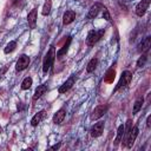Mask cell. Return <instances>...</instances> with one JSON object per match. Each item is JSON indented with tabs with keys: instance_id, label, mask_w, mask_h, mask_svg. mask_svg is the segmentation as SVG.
<instances>
[{
	"instance_id": "6da1fadb",
	"label": "cell",
	"mask_w": 151,
	"mask_h": 151,
	"mask_svg": "<svg viewBox=\"0 0 151 151\" xmlns=\"http://www.w3.org/2000/svg\"><path fill=\"white\" fill-rule=\"evenodd\" d=\"M104 33H105V29L104 28H101L99 31H94V29L90 31L88 34H87V38H86V44L88 46H93L97 41L100 40V38L104 35Z\"/></svg>"
},
{
	"instance_id": "f546056e",
	"label": "cell",
	"mask_w": 151,
	"mask_h": 151,
	"mask_svg": "<svg viewBox=\"0 0 151 151\" xmlns=\"http://www.w3.org/2000/svg\"><path fill=\"white\" fill-rule=\"evenodd\" d=\"M0 132H1V127H0Z\"/></svg>"
},
{
	"instance_id": "2e32d148",
	"label": "cell",
	"mask_w": 151,
	"mask_h": 151,
	"mask_svg": "<svg viewBox=\"0 0 151 151\" xmlns=\"http://www.w3.org/2000/svg\"><path fill=\"white\" fill-rule=\"evenodd\" d=\"M71 41H72V38H71V37H67V39H66L64 46L57 52V57H58V58H60V57H63L64 54H66V52H67V50H68V47H70V45H71Z\"/></svg>"
},
{
	"instance_id": "ffe728a7",
	"label": "cell",
	"mask_w": 151,
	"mask_h": 151,
	"mask_svg": "<svg viewBox=\"0 0 151 151\" xmlns=\"http://www.w3.org/2000/svg\"><path fill=\"white\" fill-rule=\"evenodd\" d=\"M143 103H144V99H143V97H139V98H137V100L134 101V104H133V109H132V113H137L140 109H142V105H143Z\"/></svg>"
},
{
	"instance_id": "484cf974",
	"label": "cell",
	"mask_w": 151,
	"mask_h": 151,
	"mask_svg": "<svg viewBox=\"0 0 151 151\" xmlns=\"http://www.w3.org/2000/svg\"><path fill=\"white\" fill-rule=\"evenodd\" d=\"M103 18L105 19V20H107V21H110L111 20V15H110V13H109V11L104 7V9H103Z\"/></svg>"
},
{
	"instance_id": "8992f818",
	"label": "cell",
	"mask_w": 151,
	"mask_h": 151,
	"mask_svg": "<svg viewBox=\"0 0 151 151\" xmlns=\"http://www.w3.org/2000/svg\"><path fill=\"white\" fill-rule=\"evenodd\" d=\"M138 132H139V129H138V126L137 125H134L131 130H130V132H129V136H127V139H126V146L129 147V149H131L132 147V145H133V143H134V140H136V138H137V136H138Z\"/></svg>"
},
{
	"instance_id": "4316f807",
	"label": "cell",
	"mask_w": 151,
	"mask_h": 151,
	"mask_svg": "<svg viewBox=\"0 0 151 151\" xmlns=\"http://www.w3.org/2000/svg\"><path fill=\"white\" fill-rule=\"evenodd\" d=\"M150 122H151V116H149V117H147V119H146V125H147L149 127L151 126V123H150Z\"/></svg>"
},
{
	"instance_id": "d4e9b609",
	"label": "cell",
	"mask_w": 151,
	"mask_h": 151,
	"mask_svg": "<svg viewBox=\"0 0 151 151\" xmlns=\"http://www.w3.org/2000/svg\"><path fill=\"white\" fill-rule=\"evenodd\" d=\"M146 60H147V57H146L145 54H144V55H142V57L138 59V61H137V66H138V67H143V66L145 65Z\"/></svg>"
},
{
	"instance_id": "e0dca14e",
	"label": "cell",
	"mask_w": 151,
	"mask_h": 151,
	"mask_svg": "<svg viewBox=\"0 0 151 151\" xmlns=\"http://www.w3.org/2000/svg\"><path fill=\"white\" fill-rule=\"evenodd\" d=\"M47 91V85H39L34 92V96H33V99L37 100L38 98H40L42 94H45Z\"/></svg>"
},
{
	"instance_id": "7402d4cb",
	"label": "cell",
	"mask_w": 151,
	"mask_h": 151,
	"mask_svg": "<svg viewBox=\"0 0 151 151\" xmlns=\"http://www.w3.org/2000/svg\"><path fill=\"white\" fill-rule=\"evenodd\" d=\"M51 7H52V1L51 0H47L42 7V15H48L50 12H51Z\"/></svg>"
},
{
	"instance_id": "8fae6325",
	"label": "cell",
	"mask_w": 151,
	"mask_h": 151,
	"mask_svg": "<svg viewBox=\"0 0 151 151\" xmlns=\"http://www.w3.org/2000/svg\"><path fill=\"white\" fill-rule=\"evenodd\" d=\"M150 45H151V37H146L145 39H143L140 41V44L138 45V52H146L149 48H150Z\"/></svg>"
},
{
	"instance_id": "cb8c5ba5",
	"label": "cell",
	"mask_w": 151,
	"mask_h": 151,
	"mask_svg": "<svg viewBox=\"0 0 151 151\" xmlns=\"http://www.w3.org/2000/svg\"><path fill=\"white\" fill-rule=\"evenodd\" d=\"M15 46H17V42H15V41H9V42L7 44V46L5 47L4 52H5V53H11V52H13V51H14Z\"/></svg>"
},
{
	"instance_id": "603a6c76",
	"label": "cell",
	"mask_w": 151,
	"mask_h": 151,
	"mask_svg": "<svg viewBox=\"0 0 151 151\" xmlns=\"http://www.w3.org/2000/svg\"><path fill=\"white\" fill-rule=\"evenodd\" d=\"M31 85H32V78L31 77H26L21 83V88L22 90H28L31 87Z\"/></svg>"
},
{
	"instance_id": "277c9868",
	"label": "cell",
	"mask_w": 151,
	"mask_h": 151,
	"mask_svg": "<svg viewBox=\"0 0 151 151\" xmlns=\"http://www.w3.org/2000/svg\"><path fill=\"white\" fill-rule=\"evenodd\" d=\"M100 9H104V5L100 4V2H96L93 6H91V8H90V11H88V13L86 15V19H88V20L94 19L98 15V13H99Z\"/></svg>"
},
{
	"instance_id": "7a4b0ae2",
	"label": "cell",
	"mask_w": 151,
	"mask_h": 151,
	"mask_svg": "<svg viewBox=\"0 0 151 151\" xmlns=\"http://www.w3.org/2000/svg\"><path fill=\"white\" fill-rule=\"evenodd\" d=\"M54 58H55V52H54V46H51L48 52L46 53L45 55V59H44V63H42V71L44 72H47L51 66L53 65V61H54Z\"/></svg>"
},
{
	"instance_id": "ba28073f",
	"label": "cell",
	"mask_w": 151,
	"mask_h": 151,
	"mask_svg": "<svg viewBox=\"0 0 151 151\" xmlns=\"http://www.w3.org/2000/svg\"><path fill=\"white\" fill-rule=\"evenodd\" d=\"M149 5H150V0H142V1L136 6V14H137L138 17H143V15L145 14V12H146Z\"/></svg>"
},
{
	"instance_id": "7c38bea8",
	"label": "cell",
	"mask_w": 151,
	"mask_h": 151,
	"mask_svg": "<svg viewBox=\"0 0 151 151\" xmlns=\"http://www.w3.org/2000/svg\"><path fill=\"white\" fill-rule=\"evenodd\" d=\"M27 21H28V25L31 28H35V25H37V9H32L28 15H27Z\"/></svg>"
},
{
	"instance_id": "d6986e66",
	"label": "cell",
	"mask_w": 151,
	"mask_h": 151,
	"mask_svg": "<svg viewBox=\"0 0 151 151\" xmlns=\"http://www.w3.org/2000/svg\"><path fill=\"white\" fill-rule=\"evenodd\" d=\"M123 136H124V125H119L117 130V137L114 139V145H118L120 143V140L123 139Z\"/></svg>"
},
{
	"instance_id": "ac0fdd59",
	"label": "cell",
	"mask_w": 151,
	"mask_h": 151,
	"mask_svg": "<svg viewBox=\"0 0 151 151\" xmlns=\"http://www.w3.org/2000/svg\"><path fill=\"white\" fill-rule=\"evenodd\" d=\"M114 76H116V71H114L113 68L107 70V72L105 73V77H104V81H106V83H112L113 79H114Z\"/></svg>"
},
{
	"instance_id": "44dd1931",
	"label": "cell",
	"mask_w": 151,
	"mask_h": 151,
	"mask_svg": "<svg viewBox=\"0 0 151 151\" xmlns=\"http://www.w3.org/2000/svg\"><path fill=\"white\" fill-rule=\"evenodd\" d=\"M97 64H98V60H97L96 58H93V59H91V60L88 61V64H87V67H86V71H87L88 73H91V72H93V71L96 70V67H97Z\"/></svg>"
},
{
	"instance_id": "9a60e30c",
	"label": "cell",
	"mask_w": 151,
	"mask_h": 151,
	"mask_svg": "<svg viewBox=\"0 0 151 151\" xmlns=\"http://www.w3.org/2000/svg\"><path fill=\"white\" fill-rule=\"evenodd\" d=\"M65 116H66L65 110L64 109H60L59 111H57L54 113V116H53V123L54 124H61L63 120L65 119Z\"/></svg>"
},
{
	"instance_id": "f1b7e54d",
	"label": "cell",
	"mask_w": 151,
	"mask_h": 151,
	"mask_svg": "<svg viewBox=\"0 0 151 151\" xmlns=\"http://www.w3.org/2000/svg\"><path fill=\"white\" fill-rule=\"evenodd\" d=\"M22 109H24V106L21 105V103H19V104H18V110H19V111H21Z\"/></svg>"
},
{
	"instance_id": "5b68a950",
	"label": "cell",
	"mask_w": 151,
	"mask_h": 151,
	"mask_svg": "<svg viewBox=\"0 0 151 151\" xmlns=\"http://www.w3.org/2000/svg\"><path fill=\"white\" fill-rule=\"evenodd\" d=\"M29 64V57L26 54H22L19 57L17 64H15V70L17 71H24Z\"/></svg>"
},
{
	"instance_id": "30bf717a",
	"label": "cell",
	"mask_w": 151,
	"mask_h": 151,
	"mask_svg": "<svg viewBox=\"0 0 151 151\" xmlns=\"http://www.w3.org/2000/svg\"><path fill=\"white\" fill-rule=\"evenodd\" d=\"M103 130H104V122H98V123H96L92 126V129H91V136L92 137H99L103 133Z\"/></svg>"
},
{
	"instance_id": "4fadbf2b",
	"label": "cell",
	"mask_w": 151,
	"mask_h": 151,
	"mask_svg": "<svg viewBox=\"0 0 151 151\" xmlns=\"http://www.w3.org/2000/svg\"><path fill=\"white\" fill-rule=\"evenodd\" d=\"M45 116H46V112L42 110V111H40V112H38V113H35L34 116H33V118L31 119V125L32 126H37L44 118H45Z\"/></svg>"
},
{
	"instance_id": "5bb4252c",
	"label": "cell",
	"mask_w": 151,
	"mask_h": 151,
	"mask_svg": "<svg viewBox=\"0 0 151 151\" xmlns=\"http://www.w3.org/2000/svg\"><path fill=\"white\" fill-rule=\"evenodd\" d=\"M76 19V13L73 11H66L64 13V17H63V24L64 25H68L71 24L73 20Z\"/></svg>"
},
{
	"instance_id": "9c48e42d",
	"label": "cell",
	"mask_w": 151,
	"mask_h": 151,
	"mask_svg": "<svg viewBox=\"0 0 151 151\" xmlns=\"http://www.w3.org/2000/svg\"><path fill=\"white\" fill-rule=\"evenodd\" d=\"M106 111H107V105H98V106L93 110L91 118H92V119H99L100 117H103V116L106 113Z\"/></svg>"
},
{
	"instance_id": "3957f363",
	"label": "cell",
	"mask_w": 151,
	"mask_h": 151,
	"mask_svg": "<svg viewBox=\"0 0 151 151\" xmlns=\"http://www.w3.org/2000/svg\"><path fill=\"white\" fill-rule=\"evenodd\" d=\"M131 79H132V73H131L130 71H124V72L122 73V76H120V78H119L118 84H117L116 87L113 88V92H117L119 88H122V87L129 85L130 81H131Z\"/></svg>"
},
{
	"instance_id": "83f0119b",
	"label": "cell",
	"mask_w": 151,
	"mask_h": 151,
	"mask_svg": "<svg viewBox=\"0 0 151 151\" xmlns=\"http://www.w3.org/2000/svg\"><path fill=\"white\" fill-rule=\"evenodd\" d=\"M59 147H60V144H55V145H53L51 149H52V150H57V149H59Z\"/></svg>"
},
{
	"instance_id": "52a82bcc",
	"label": "cell",
	"mask_w": 151,
	"mask_h": 151,
	"mask_svg": "<svg viewBox=\"0 0 151 151\" xmlns=\"http://www.w3.org/2000/svg\"><path fill=\"white\" fill-rule=\"evenodd\" d=\"M74 83H76V76H71L60 87H59V90H58V92L61 94V93H65L66 91H68L73 85H74Z\"/></svg>"
}]
</instances>
